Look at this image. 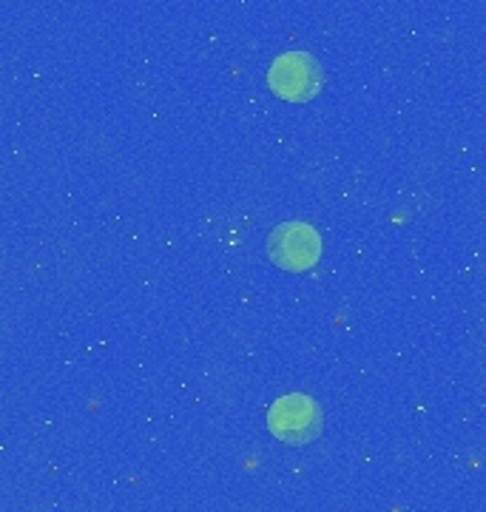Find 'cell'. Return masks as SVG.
Masks as SVG:
<instances>
[{"label": "cell", "instance_id": "cell-1", "mask_svg": "<svg viewBox=\"0 0 486 512\" xmlns=\"http://www.w3.org/2000/svg\"><path fill=\"white\" fill-rule=\"evenodd\" d=\"M270 92L288 103H307L322 92L324 74L319 60L307 52H285L270 63Z\"/></svg>", "mask_w": 486, "mask_h": 512}, {"label": "cell", "instance_id": "cell-2", "mask_svg": "<svg viewBox=\"0 0 486 512\" xmlns=\"http://www.w3.org/2000/svg\"><path fill=\"white\" fill-rule=\"evenodd\" d=\"M268 254L276 268L305 274L322 259V237L307 222H282L270 231Z\"/></svg>", "mask_w": 486, "mask_h": 512}, {"label": "cell", "instance_id": "cell-3", "mask_svg": "<svg viewBox=\"0 0 486 512\" xmlns=\"http://www.w3.org/2000/svg\"><path fill=\"white\" fill-rule=\"evenodd\" d=\"M270 433L285 444H310L322 433V407L305 393H290L276 399L268 413Z\"/></svg>", "mask_w": 486, "mask_h": 512}]
</instances>
